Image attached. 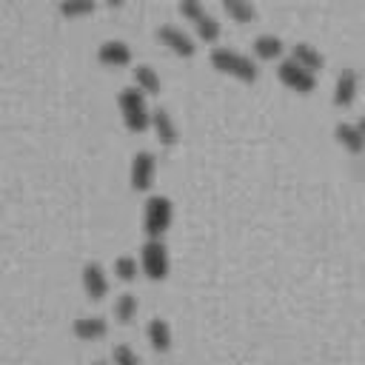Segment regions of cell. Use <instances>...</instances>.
Returning <instances> with one entry per match:
<instances>
[{"label": "cell", "instance_id": "cell-1", "mask_svg": "<svg viewBox=\"0 0 365 365\" xmlns=\"http://www.w3.org/2000/svg\"><path fill=\"white\" fill-rule=\"evenodd\" d=\"M211 66L222 74H231V77L242 80V83H254L257 74H259V68L251 57H245L242 51L228 48V46H214L211 48Z\"/></svg>", "mask_w": 365, "mask_h": 365}, {"label": "cell", "instance_id": "cell-2", "mask_svg": "<svg viewBox=\"0 0 365 365\" xmlns=\"http://www.w3.org/2000/svg\"><path fill=\"white\" fill-rule=\"evenodd\" d=\"M117 106H120V114H123V123H125L128 131H145L151 125V111H148L145 94L137 86L123 88L120 97H117Z\"/></svg>", "mask_w": 365, "mask_h": 365}, {"label": "cell", "instance_id": "cell-3", "mask_svg": "<svg viewBox=\"0 0 365 365\" xmlns=\"http://www.w3.org/2000/svg\"><path fill=\"white\" fill-rule=\"evenodd\" d=\"M171 217H174L171 200L163 194H151L143 205V231L148 234V240H160L168 231Z\"/></svg>", "mask_w": 365, "mask_h": 365}, {"label": "cell", "instance_id": "cell-4", "mask_svg": "<svg viewBox=\"0 0 365 365\" xmlns=\"http://www.w3.org/2000/svg\"><path fill=\"white\" fill-rule=\"evenodd\" d=\"M140 268L154 282L168 277V248L163 240H145L140 245Z\"/></svg>", "mask_w": 365, "mask_h": 365}, {"label": "cell", "instance_id": "cell-5", "mask_svg": "<svg viewBox=\"0 0 365 365\" xmlns=\"http://www.w3.org/2000/svg\"><path fill=\"white\" fill-rule=\"evenodd\" d=\"M180 11L194 23L197 37H202L205 43H214V40L220 37V20H217L214 14H208L200 0H182V3H180Z\"/></svg>", "mask_w": 365, "mask_h": 365}, {"label": "cell", "instance_id": "cell-6", "mask_svg": "<svg viewBox=\"0 0 365 365\" xmlns=\"http://www.w3.org/2000/svg\"><path fill=\"white\" fill-rule=\"evenodd\" d=\"M277 77H279L288 88H294L297 94H308V91L317 88V77H314L311 71H305L299 63H294L291 57L277 66Z\"/></svg>", "mask_w": 365, "mask_h": 365}, {"label": "cell", "instance_id": "cell-7", "mask_svg": "<svg viewBox=\"0 0 365 365\" xmlns=\"http://www.w3.org/2000/svg\"><path fill=\"white\" fill-rule=\"evenodd\" d=\"M157 37H160V43H163L165 48H171V51L180 54V57H191V54L197 51L194 37H191L188 31H182L180 26H174V23H163V26L157 29Z\"/></svg>", "mask_w": 365, "mask_h": 365}, {"label": "cell", "instance_id": "cell-8", "mask_svg": "<svg viewBox=\"0 0 365 365\" xmlns=\"http://www.w3.org/2000/svg\"><path fill=\"white\" fill-rule=\"evenodd\" d=\"M154 174H157V160L151 151H137L131 157V188L134 191H148L151 182H154Z\"/></svg>", "mask_w": 365, "mask_h": 365}, {"label": "cell", "instance_id": "cell-9", "mask_svg": "<svg viewBox=\"0 0 365 365\" xmlns=\"http://www.w3.org/2000/svg\"><path fill=\"white\" fill-rule=\"evenodd\" d=\"M80 279H83V291L88 294V299H103L108 294V277L100 262H86L80 271Z\"/></svg>", "mask_w": 365, "mask_h": 365}, {"label": "cell", "instance_id": "cell-10", "mask_svg": "<svg viewBox=\"0 0 365 365\" xmlns=\"http://www.w3.org/2000/svg\"><path fill=\"white\" fill-rule=\"evenodd\" d=\"M97 60L106 63V66L120 68V66H128L131 63V48H128L125 40H103L97 46Z\"/></svg>", "mask_w": 365, "mask_h": 365}, {"label": "cell", "instance_id": "cell-11", "mask_svg": "<svg viewBox=\"0 0 365 365\" xmlns=\"http://www.w3.org/2000/svg\"><path fill=\"white\" fill-rule=\"evenodd\" d=\"M356 91H359V77H356V71H354V68H342L339 77H336V83H334V103L345 108V106H351V103L356 100Z\"/></svg>", "mask_w": 365, "mask_h": 365}, {"label": "cell", "instance_id": "cell-12", "mask_svg": "<svg viewBox=\"0 0 365 365\" xmlns=\"http://www.w3.org/2000/svg\"><path fill=\"white\" fill-rule=\"evenodd\" d=\"M334 137H336V143H339L345 151H351V154H362V151H365V134L359 131L356 123H339V125L334 128Z\"/></svg>", "mask_w": 365, "mask_h": 365}, {"label": "cell", "instance_id": "cell-13", "mask_svg": "<svg viewBox=\"0 0 365 365\" xmlns=\"http://www.w3.org/2000/svg\"><path fill=\"white\" fill-rule=\"evenodd\" d=\"M291 60L299 63V66H302L305 71H311V74H317V71L325 66L322 51L314 48L311 43H294V48H291Z\"/></svg>", "mask_w": 365, "mask_h": 365}, {"label": "cell", "instance_id": "cell-14", "mask_svg": "<svg viewBox=\"0 0 365 365\" xmlns=\"http://www.w3.org/2000/svg\"><path fill=\"white\" fill-rule=\"evenodd\" d=\"M71 331L80 339H100L108 334V322H106V317H97V314L94 317H77Z\"/></svg>", "mask_w": 365, "mask_h": 365}, {"label": "cell", "instance_id": "cell-15", "mask_svg": "<svg viewBox=\"0 0 365 365\" xmlns=\"http://www.w3.org/2000/svg\"><path fill=\"white\" fill-rule=\"evenodd\" d=\"M145 336H148V342H151V348H154L157 354L171 351V328H168V322H165L163 317L148 319V325H145Z\"/></svg>", "mask_w": 365, "mask_h": 365}, {"label": "cell", "instance_id": "cell-16", "mask_svg": "<svg viewBox=\"0 0 365 365\" xmlns=\"http://www.w3.org/2000/svg\"><path fill=\"white\" fill-rule=\"evenodd\" d=\"M151 128H154V134H157V140L163 145H174L177 143V125H174V120H171V114L165 108H154L151 111Z\"/></svg>", "mask_w": 365, "mask_h": 365}, {"label": "cell", "instance_id": "cell-17", "mask_svg": "<svg viewBox=\"0 0 365 365\" xmlns=\"http://www.w3.org/2000/svg\"><path fill=\"white\" fill-rule=\"evenodd\" d=\"M134 83H137V88H140L143 94H160V88H163L160 74H157L151 66H145V63L134 66Z\"/></svg>", "mask_w": 365, "mask_h": 365}, {"label": "cell", "instance_id": "cell-18", "mask_svg": "<svg viewBox=\"0 0 365 365\" xmlns=\"http://www.w3.org/2000/svg\"><path fill=\"white\" fill-rule=\"evenodd\" d=\"M282 40L277 37V34H257L254 37V54L259 57V60H274V57H279L282 54Z\"/></svg>", "mask_w": 365, "mask_h": 365}, {"label": "cell", "instance_id": "cell-19", "mask_svg": "<svg viewBox=\"0 0 365 365\" xmlns=\"http://www.w3.org/2000/svg\"><path fill=\"white\" fill-rule=\"evenodd\" d=\"M137 308H140L137 297L125 291V294H120V297L114 299V319H117V322H123V325H128V322L137 317Z\"/></svg>", "mask_w": 365, "mask_h": 365}, {"label": "cell", "instance_id": "cell-20", "mask_svg": "<svg viewBox=\"0 0 365 365\" xmlns=\"http://www.w3.org/2000/svg\"><path fill=\"white\" fill-rule=\"evenodd\" d=\"M222 9H225L237 23H248V20H254V14H257V9H254L251 3H245V0H225Z\"/></svg>", "mask_w": 365, "mask_h": 365}, {"label": "cell", "instance_id": "cell-21", "mask_svg": "<svg viewBox=\"0 0 365 365\" xmlns=\"http://www.w3.org/2000/svg\"><path fill=\"white\" fill-rule=\"evenodd\" d=\"M137 259L134 257H128V254H123V257H117L114 259V274H117V279H123V282H131L134 277H137Z\"/></svg>", "mask_w": 365, "mask_h": 365}, {"label": "cell", "instance_id": "cell-22", "mask_svg": "<svg viewBox=\"0 0 365 365\" xmlns=\"http://www.w3.org/2000/svg\"><path fill=\"white\" fill-rule=\"evenodd\" d=\"M111 362L114 365H140V356H137V351L131 345H114Z\"/></svg>", "mask_w": 365, "mask_h": 365}, {"label": "cell", "instance_id": "cell-23", "mask_svg": "<svg viewBox=\"0 0 365 365\" xmlns=\"http://www.w3.org/2000/svg\"><path fill=\"white\" fill-rule=\"evenodd\" d=\"M88 11H94V3L91 0H86V3H63L60 6V14H88Z\"/></svg>", "mask_w": 365, "mask_h": 365}, {"label": "cell", "instance_id": "cell-24", "mask_svg": "<svg viewBox=\"0 0 365 365\" xmlns=\"http://www.w3.org/2000/svg\"><path fill=\"white\" fill-rule=\"evenodd\" d=\"M356 125H359V131H362V134H365V117H362V120H359V123H356Z\"/></svg>", "mask_w": 365, "mask_h": 365}, {"label": "cell", "instance_id": "cell-25", "mask_svg": "<svg viewBox=\"0 0 365 365\" xmlns=\"http://www.w3.org/2000/svg\"><path fill=\"white\" fill-rule=\"evenodd\" d=\"M91 365H106V362H91Z\"/></svg>", "mask_w": 365, "mask_h": 365}]
</instances>
